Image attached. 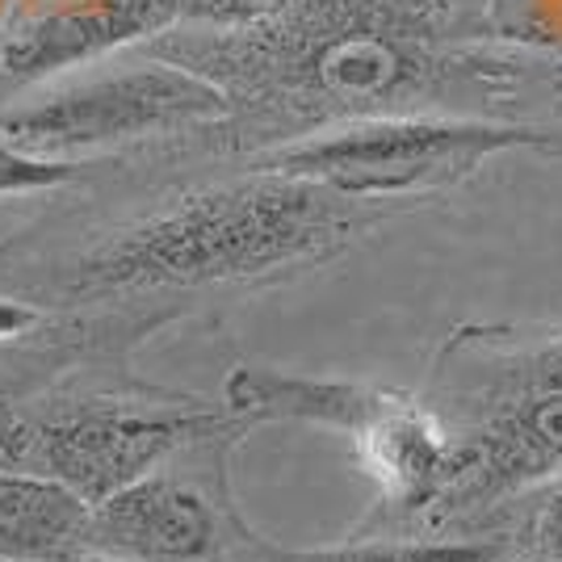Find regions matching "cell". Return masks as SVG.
Returning <instances> with one entry per match:
<instances>
[{"label":"cell","instance_id":"6","mask_svg":"<svg viewBox=\"0 0 562 562\" xmlns=\"http://www.w3.org/2000/svg\"><path fill=\"white\" fill-rule=\"evenodd\" d=\"M467 462L441 492V508H487L499 495H513L562 467V391L520 395L499 412L474 441H462Z\"/></svg>","mask_w":562,"mask_h":562},{"label":"cell","instance_id":"8","mask_svg":"<svg viewBox=\"0 0 562 562\" xmlns=\"http://www.w3.org/2000/svg\"><path fill=\"white\" fill-rule=\"evenodd\" d=\"M398 403L403 398L374 391V386L285 374V370H269V366H235L223 382V412L239 428L265 420H306L361 437Z\"/></svg>","mask_w":562,"mask_h":562},{"label":"cell","instance_id":"14","mask_svg":"<svg viewBox=\"0 0 562 562\" xmlns=\"http://www.w3.org/2000/svg\"><path fill=\"white\" fill-rule=\"evenodd\" d=\"M38 446V424L25 420L18 407L0 403V470H30Z\"/></svg>","mask_w":562,"mask_h":562},{"label":"cell","instance_id":"5","mask_svg":"<svg viewBox=\"0 0 562 562\" xmlns=\"http://www.w3.org/2000/svg\"><path fill=\"white\" fill-rule=\"evenodd\" d=\"M214 538L211 504L165 474H143L97 499L85 525V550L131 562H198L214 550Z\"/></svg>","mask_w":562,"mask_h":562},{"label":"cell","instance_id":"3","mask_svg":"<svg viewBox=\"0 0 562 562\" xmlns=\"http://www.w3.org/2000/svg\"><path fill=\"white\" fill-rule=\"evenodd\" d=\"M232 114V97L211 76L181 64H147L97 80L85 89L30 105L0 117L4 143L22 151H76L101 143L139 139L156 131H172L186 122H211Z\"/></svg>","mask_w":562,"mask_h":562},{"label":"cell","instance_id":"2","mask_svg":"<svg viewBox=\"0 0 562 562\" xmlns=\"http://www.w3.org/2000/svg\"><path fill=\"white\" fill-rule=\"evenodd\" d=\"M516 147H554V139L533 126L474 117H374L324 139L281 147L260 160L257 172L315 181L340 198H395L412 189L453 186Z\"/></svg>","mask_w":562,"mask_h":562},{"label":"cell","instance_id":"10","mask_svg":"<svg viewBox=\"0 0 562 562\" xmlns=\"http://www.w3.org/2000/svg\"><path fill=\"white\" fill-rule=\"evenodd\" d=\"M370 467L391 483V492L407 508L437 504L441 492L458 479V470L467 462L462 441H441V432L424 420L420 412H412L407 403L391 407L382 420L357 437Z\"/></svg>","mask_w":562,"mask_h":562},{"label":"cell","instance_id":"4","mask_svg":"<svg viewBox=\"0 0 562 562\" xmlns=\"http://www.w3.org/2000/svg\"><path fill=\"white\" fill-rule=\"evenodd\" d=\"M239 424L223 412L193 407H131V403H85L59 420L38 424L34 467L38 474L59 479L89 508L135 483L189 441L227 432Z\"/></svg>","mask_w":562,"mask_h":562},{"label":"cell","instance_id":"12","mask_svg":"<svg viewBox=\"0 0 562 562\" xmlns=\"http://www.w3.org/2000/svg\"><path fill=\"white\" fill-rule=\"evenodd\" d=\"M76 177H80V165L47 160V156H34V151H22V147L0 139V198L43 193V189H55Z\"/></svg>","mask_w":562,"mask_h":562},{"label":"cell","instance_id":"13","mask_svg":"<svg viewBox=\"0 0 562 562\" xmlns=\"http://www.w3.org/2000/svg\"><path fill=\"white\" fill-rule=\"evenodd\" d=\"M303 0H181L186 22L227 25V30H248V25H273L285 13H294Z\"/></svg>","mask_w":562,"mask_h":562},{"label":"cell","instance_id":"15","mask_svg":"<svg viewBox=\"0 0 562 562\" xmlns=\"http://www.w3.org/2000/svg\"><path fill=\"white\" fill-rule=\"evenodd\" d=\"M533 550L541 562H562V487L550 495V504L533 520Z\"/></svg>","mask_w":562,"mask_h":562},{"label":"cell","instance_id":"11","mask_svg":"<svg viewBox=\"0 0 562 562\" xmlns=\"http://www.w3.org/2000/svg\"><path fill=\"white\" fill-rule=\"evenodd\" d=\"M499 546L492 541H378L345 546L324 554H303L294 562H495Z\"/></svg>","mask_w":562,"mask_h":562},{"label":"cell","instance_id":"9","mask_svg":"<svg viewBox=\"0 0 562 562\" xmlns=\"http://www.w3.org/2000/svg\"><path fill=\"white\" fill-rule=\"evenodd\" d=\"M89 504L38 470H0V559L47 562L85 550Z\"/></svg>","mask_w":562,"mask_h":562},{"label":"cell","instance_id":"16","mask_svg":"<svg viewBox=\"0 0 562 562\" xmlns=\"http://www.w3.org/2000/svg\"><path fill=\"white\" fill-rule=\"evenodd\" d=\"M38 324V311L25 303H13V299H0V340H13Z\"/></svg>","mask_w":562,"mask_h":562},{"label":"cell","instance_id":"17","mask_svg":"<svg viewBox=\"0 0 562 562\" xmlns=\"http://www.w3.org/2000/svg\"><path fill=\"white\" fill-rule=\"evenodd\" d=\"M47 562H117V559H105V554H89V550H76V554H64V559H47Z\"/></svg>","mask_w":562,"mask_h":562},{"label":"cell","instance_id":"7","mask_svg":"<svg viewBox=\"0 0 562 562\" xmlns=\"http://www.w3.org/2000/svg\"><path fill=\"white\" fill-rule=\"evenodd\" d=\"M172 22H181V0H93L59 9L22 25L0 50V68L13 80H43L105 50L151 38Z\"/></svg>","mask_w":562,"mask_h":562},{"label":"cell","instance_id":"1","mask_svg":"<svg viewBox=\"0 0 562 562\" xmlns=\"http://www.w3.org/2000/svg\"><path fill=\"white\" fill-rule=\"evenodd\" d=\"M352 232L357 223L340 193L299 177L257 172L235 186L202 189L172 211L97 244L76 265L71 294L265 278L336 257L349 248Z\"/></svg>","mask_w":562,"mask_h":562}]
</instances>
